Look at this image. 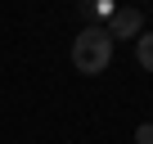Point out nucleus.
Returning a JSON list of instances; mask_svg holds the SVG:
<instances>
[{
    "label": "nucleus",
    "mask_w": 153,
    "mask_h": 144,
    "mask_svg": "<svg viewBox=\"0 0 153 144\" xmlns=\"http://www.w3.org/2000/svg\"><path fill=\"white\" fill-rule=\"evenodd\" d=\"M117 14V5H113V0H95V5H81V18L90 23V27H99V23H108Z\"/></svg>",
    "instance_id": "7ed1b4c3"
},
{
    "label": "nucleus",
    "mask_w": 153,
    "mask_h": 144,
    "mask_svg": "<svg viewBox=\"0 0 153 144\" xmlns=\"http://www.w3.org/2000/svg\"><path fill=\"white\" fill-rule=\"evenodd\" d=\"M135 144H153V122H144V126H135Z\"/></svg>",
    "instance_id": "39448f33"
},
{
    "label": "nucleus",
    "mask_w": 153,
    "mask_h": 144,
    "mask_svg": "<svg viewBox=\"0 0 153 144\" xmlns=\"http://www.w3.org/2000/svg\"><path fill=\"white\" fill-rule=\"evenodd\" d=\"M113 63V41L104 27H81L72 41V68L81 77H99V72Z\"/></svg>",
    "instance_id": "f257e3e1"
},
{
    "label": "nucleus",
    "mask_w": 153,
    "mask_h": 144,
    "mask_svg": "<svg viewBox=\"0 0 153 144\" xmlns=\"http://www.w3.org/2000/svg\"><path fill=\"white\" fill-rule=\"evenodd\" d=\"M104 32H108V41H140V32H144V9H117L108 23H104Z\"/></svg>",
    "instance_id": "f03ea898"
},
{
    "label": "nucleus",
    "mask_w": 153,
    "mask_h": 144,
    "mask_svg": "<svg viewBox=\"0 0 153 144\" xmlns=\"http://www.w3.org/2000/svg\"><path fill=\"white\" fill-rule=\"evenodd\" d=\"M135 63L153 72V32H140V41H135Z\"/></svg>",
    "instance_id": "20e7f679"
}]
</instances>
